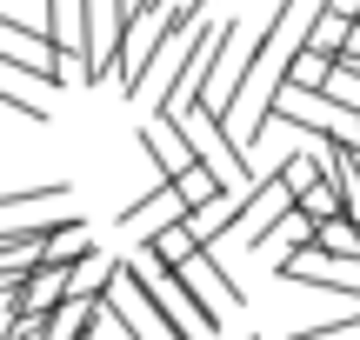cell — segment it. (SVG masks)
Listing matches in <instances>:
<instances>
[{
  "label": "cell",
  "mask_w": 360,
  "mask_h": 340,
  "mask_svg": "<svg viewBox=\"0 0 360 340\" xmlns=\"http://www.w3.org/2000/svg\"><path fill=\"white\" fill-rule=\"evenodd\" d=\"M180 133H187V147H193V160H200L207 174L220 181V194H254V160H247V147L233 140V127H220L214 114H180L174 120Z\"/></svg>",
  "instance_id": "1"
},
{
  "label": "cell",
  "mask_w": 360,
  "mask_h": 340,
  "mask_svg": "<svg viewBox=\"0 0 360 340\" xmlns=\"http://www.w3.org/2000/svg\"><path fill=\"white\" fill-rule=\"evenodd\" d=\"M101 314H107V327H114L120 340H174L167 320H160L154 301H147L134 261H114V274H107V287H101Z\"/></svg>",
  "instance_id": "2"
},
{
  "label": "cell",
  "mask_w": 360,
  "mask_h": 340,
  "mask_svg": "<svg viewBox=\"0 0 360 340\" xmlns=\"http://www.w3.org/2000/svg\"><path fill=\"white\" fill-rule=\"evenodd\" d=\"M120 34H127V13H120V0H80V74H87V87L114 80Z\"/></svg>",
  "instance_id": "3"
},
{
  "label": "cell",
  "mask_w": 360,
  "mask_h": 340,
  "mask_svg": "<svg viewBox=\"0 0 360 340\" xmlns=\"http://www.w3.org/2000/svg\"><path fill=\"white\" fill-rule=\"evenodd\" d=\"M180 287L193 294V307H200V314L214 320V327L233 314V307H240V287H233V274L214 261V254H193V261L180 267Z\"/></svg>",
  "instance_id": "4"
},
{
  "label": "cell",
  "mask_w": 360,
  "mask_h": 340,
  "mask_svg": "<svg viewBox=\"0 0 360 340\" xmlns=\"http://www.w3.org/2000/svg\"><path fill=\"white\" fill-rule=\"evenodd\" d=\"M141 147H147V160H154V174H160V181H180V174H193V167H200V160H193V147H187V133H180L174 127V120H147V127H141Z\"/></svg>",
  "instance_id": "5"
},
{
  "label": "cell",
  "mask_w": 360,
  "mask_h": 340,
  "mask_svg": "<svg viewBox=\"0 0 360 340\" xmlns=\"http://www.w3.org/2000/svg\"><path fill=\"white\" fill-rule=\"evenodd\" d=\"M174 221H187V207L174 200L167 181H154V194H141L134 207H120V234H134V247H141V240H154L160 227H174Z\"/></svg>",
  "instance_id": "6"
},
{
  "label": "cell",
  "mask_w": 360,
  "mask_h": 340,
  "mask_svg": "<svg viewBox=\"0 0 360 340\" xmlns=\"http://www.w3.org/2000/svg\"><path fill=\"white\" fill-rule=\"evenodd\" d=\"M240 207H247V194H214L207 207L187 214V234L200 240V247H220V240L233 234V221H240Z\"/></svg>",
  "instance_id": "7"
},
{
  "label": "cell",
  "mask_w": 360,
  "mask_h": 340,
  "mask_svg": "<svg viewBox=\"0 0 360 340\" xmlns=\"http://www.w3.org/2000/svg\"><path fill=\"white\" fill-rule=\"evenodd\" d=\"M327 74H334V60H327V53H314V47H300L294 60H287L281 87H294V93H321V87H327Z\"/></svg>",
  "instance_id": "8"
},
{
  "label": "cell",
  "mask_w": 360,
  "mask_h": 340,
  "mask_svg": "<svg viewBox=\"0 0 360 340\" xmlns=\"http://www.w3.org/2000/svg\"><path fill=\"white\" fill-rule=\"evenodd\" d=\"M67 194H74L67 181H47V187H13V194H0V214H47V207H60Z\"/></svg>",
  "instance_id": "9"
},
{
  "label": "cell",
  "mask_w": 360,
  "mask_h": 340,
  "mask_svg": "<svg viewBox=\"0 0 360 340\" xmlns=\"http://www.w3.org/2000/svg\"><path fill=\"white\" fill-rule=\"evenodd\" d=\"M0 107L7 114H20V120H47V93H27V80H13V74H0Z\"/></svg>",
  "instance_id": "10"
},
{
  "label": "cell",
  "mask_w": 360,
  "mask_h": 340,
  "mask_svg": "<svg viewBox=\"0 0 360 340\" xmlns=\"http://www.w3.org/2000/svg\"><path fill=\"white\" fill-rule=\"evenodd\" d=\"M220 194V181H214V174H207V167H193V174H180V181H174V200H180V207H207V200H214Z\"/></svg>",
  "instance_id": "11"
}]
</instances>
